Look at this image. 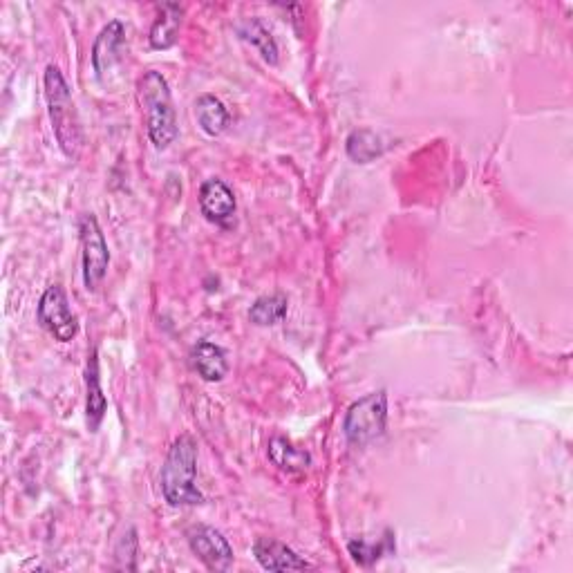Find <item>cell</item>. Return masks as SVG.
I'll return each instance as SVG.
<instances>
[{
    "mask_svg": "<svg viewBox=\"0 0 573 573\" xmlns=\"http://www.w3.org/2000/svg\"><path fill=\"white\" fill-rule=\"evenodd\" d=\"M137 101L146 119V133L157 150H164L177 139V115L173 95L162 72L148 70L137 83Z\"/></svg>",
    "mask_w": 573,
    "mask_h": 573,
    "instance_id": "1",
    "label": "cell"
},
{
    "mask_svg": "<svg viewBox=\"0 0 573 573\" xmlns=\"http://www.w3.org/2000/svg\"><path fill=\"white\" fill-rule=\"evenodd\" d=\"M162 493L171 506H195L204 502L197 486V444L182 435L173 441L162 468Z\"/></svg>",
    "mask_w": 573,
    "mask_h": 573,
    "instance_id": "2",
    "label": "cell"
},
{
    "mask_svg": "<svg viewBox=\"0 0 573 573\" xmlns=\"http://www.w3.org/2000/svg\"><path fill=\"white\" fill-rule=\"evenodd\" d=\"M45 101H48L52 130L63 155L77 159L83 144L81 121L77 115V106H74L72 101L68 81L63 79V74L56 65H48V70H45Z\"/></svg>",
    "mask_w": 573,
    "mask_h": 573,
    "instance_id": "3",
    "label": "cell"
},
{
    "mask_svg": "<svg viewBox=\"0 0 573 573\" xmlns=\"http://www.w3.org/2000/svg\"><path fill=\"white\" fill-rule=\"evenodd\" d=\"M388 426V394L385 390L365 394L363 399L354 401L347 408L343 421L345 439L354 446H365L381 437Z\"/></svg>",
    "mask_w": 573,
    "mask_h": 573,
    "instance_id": "4",
    "label": "cell"
},
{
    "mask_svg": "<svg viewBox=\"0 0 573 573\" xmlns=\"http://www.w3.org/2000/svg\"><path fill=\"white\" fill-rule=\"evenodd\" d=\"M79 233H81V249H83L81 251L83 280H86V287L90 291H95L108 274V265H110L108 242L106 238H103L95 215H83L79 222Z\"/></svg>",
    "mask_w": 573,
    "mask_h": 573,
    "instance_id": "5",
    "label": "cell"
},
{
    "mask_svg": "<svg viewBox=\"0 0 573 573\" xmlns=\"http://www.w3.org/2000/svg\"><path fill=\"white\" fill-rule=\"evenodd\" d=\"M36 316H39L43 330H48L59 343H70L79 332L77 316L72 314L70 300L59 285L45 289V294L39 300Z\"/></svg>",
    "mask_w": 573,
    "mask_h": 573,
    "instance_id": "6",
    "label": "cell"
},
{
    "mask_svg": "<svg viewBox=\"0 0 573 573\" xmlns=\"http://www.w3.org/2000/svg\"><path fill=\"white\" fill-rule=\"evenodd\" d=\"M189 547L206 569L229 571L233 565V549L229 540L213 526H193L189 531Z\"/></svg>",
    "mask_w": 573,
    "mask_h": 573,
    "instance_id": "7",
    "label": "cell"
},
{
    "mask_svg": "<svg viewBox=\"0 0 573 573\" xmlns=\"http://www.w3.org/2000/svg\"><path fill=\"white\" fill-rule=\"evenodd\" d=\"M238 202L233 195L231 186L227 182L218 180H206L200 189V211L209 222L220 224V227H229V222L236 215Z\"/></svg>",
    "mask_w": 573,
    "mask_h": 573,
    "instance_id": "8",
    "label": "cell"
},
{
    "mask_svg": "<svg viewBox=\"0 0 573 573\" xmlns=\"http://www.w3.org/2000/svg\"><path fill=\"white\" fill-rule=\"evenodd\" d=\"M253 556L260 562L262 569L267 571H305L309 569V562L298 556V553L287 547V544L260 538L253 544Z\"/></svg>",
    "mask_w": 573,
    "mask_h": 573,
    "instance_id": "9",
    "label": "cell"
},
{
    "mask_svg": "<svg viewBox=\"0 0 573 573\" xmlns=\"http://www.w3.org/2000/svg\"><path fill=\"white\" fill-rule=\"evenodd\" d=\"M124 36H126V27L121 21H110L99 36L95 39V45H92V68L103 77L112 65L119 61V50L124 45Z\"/></svg>",
    "mask_w": 573,
    "mask_h": 573,
    "instance_id": "10",
    "label": "cell"
},
{
    "mask_svg": "<svg viewBox=\"0 0 573 573\" xmlns=\"http://www.w3.org/2000/svg\"><path fill=\"white\" fill-rule=\"evenodd\" d=\"M191 363L195 372L200 374L204 381L215 383L222 381L227 377L229 372V363H227V354L220 345H215L211 341H200L191 352Z\"/></svg>",
    "mask_w": 573,
    "mask_h": 573,
    "instance_id": "11",
    "label": "cell"
},
{
    "mask_svg": "<svg viewBox=\"0 0 573 573\" xmlns=\"http://www.w3.org/2000/svg\"><path fill=\"white\" fill-rule=\"evenodd\" d=\"M182 14L184 9L175 3H166L159 9V16L155 18L153 27H150V45L155 50H168L177 43L182 27Z\"/></svg>",
    "mask_w": 573,
    "mask_h": 573,
    "instance_id": "12",
    "label": "cell"
},
{
    "mask_svg": "<svg viewBox=\"0 0 573 573\" xmlns=\"http://www.w3.org/2000/svg\"><path fill=\"white\" fill-rule=\"evenodd\" d=\"M88 399H86V417H88V426L92 432H97L101 426L103 417H106L108 410V399L106 394L101 390V379H99V359H97V350H92L90 361H88Z\"/></svg>",
    "mask_w": 573,
    "mask_h": 573,
    "instance_id": "13",
    "label": "cell"
},
{
    "mask_svg": "<svg viewBox=\"0 0 573 573\" xmlns=\"http://www.w3.org/2000/svg\"><path fill=\"white\" fill-rule=\"evenodd\" d=\"M195 117L200 128L211 137L222 135L224 128L229 124L227 108H224V103L213 95H202L195 101Z\"/></svg>",
    "mask_w": 573,
    "mask_h": 573,
    "instance_id": "14",
    "label": "cell"
},
{
    "mask_svg": "<svg viewBox=\"0 0 573 573\" xmlns=\"http://www.w3.org/2000/svg\"><path fill=\"white\" fill-rule=\"evenodd\" d=\"M269 459L285 473H303L307 471V466L312 464L309 453L289 444L283 437H274L269 441Z\"/></svg>",
    "mask_w": 573,
    "mask_h": 573,
    "instance_id": "15",
    "label": "cell"
},
{
    "mask_svg": "<svg viewBox=\"0 0 573 573\" xmlns=\"http://www.w3.org/2000/svg\"><path fill=\"white\" fill-rule=\"evenodd\" d=\"M347 155L354 159L356 164H370L374 159L383 155V139L370 128H359L347 137Z\"/></svg>",
    "mask_w": 573,
    "mask_h": 573,
    "instance_id": "16",
    "label": "cell"
},
{
    "mask_svg": "<svg viewBox=\"0 0 573 573\" xmlns=\"http://www.w3.org/2000/svg\"><path fill=\"white\" fill-rule=\"evenodd\" d=\"M287 298L283 294H269L260 296L256 303L249 309L251 323H256L260 327L278 325L287 316Z\"/></svg>",
    "mask_w": 573,
    "mask_h": 573,
    "instance_id": "17",
    "label": "cell"
},
{
    "mask_svg": "<svg viewBox=\"0 0 573 573\" xmlns=\"http://www.w3.org/2000/svg\"><path fill=\"white\" fill-rule=\"evenodd\" d=\"M240 34L251 45H256L258 52L262 54V59H265L267 63H271V65L278 63L276 39H274V36H271V32L267 30V27L258 21V18H249V21H244L240 25Z\"/></svg>",
    "mask_w": 573,
    "mask_h": 573,
    "instance_id": "18",
    "label": "cell"
},
{
    "mask_svg": "<svg viewBox=\"0 0 573 573\" xmlns=\"http://www.w3.org/2000/svg\"><path fill=\"white\" fill-rule=\"evenodd\" d=\"M347 549H350L356 565L370 567L372 562H377L385 553V544L383 542L370 544V542H365V540H354V542L347 544Z\"/></svg>",
    "mask_w": 573,
    "mask_h": 573,
    "instance_id": "19",
    "label": "cell"
}]
</instances>
